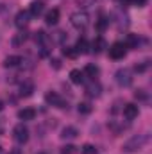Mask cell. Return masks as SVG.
<instances>
[{"label": "cell", "instance_id": "d6986e66", "mask_svg": "<svg viewBox=\"0 0 152 154\" xmlns=\"http://www.w3.org/2000/svg\"><path fill=\"white\" fill-rule=\"evenodd\" d=\"M70 81H72L74 84H82V82H84V74H82L81 70L74 68V70L70 72Z\"/></svg>", "mask_w": 152, "mask_h": 154}, {"label": "cell", "instance_id": "9c48e42d", "mask_svg": "<svg viewBox=\"0 0 152 154\" xmlns=\"http://www.w3.org/2000/svg\"><path fill=\"white\" fill-rule=\"evenodd\" d=\"M138 115H140V109H138L136 104H125L123 106V116L127 120H134Z\"/></svg>", "mask_w": 152, "mask_h": 154}, {"label": "cell", "instance_id": "277c9868", "mask_svg": "<svg viewBox=\"0 0 152 154\" xmlns=\"http://www.w3.org/2000/svg\"><path fill=\"white\" fill-rule=\"evenodd\" d=\"M114 79H116V82H118L120 86L127 88V86L132 84V72H131L129 68H120V70L114 74Z\"/></svg>", "mask_w": 152, "mask_h": 154}, {"label": "cell", "instance_id": "8992f818", "mask_svg": "<svg viewBox=\"0 0 152 154\" xmlns=\"http://www.w3.org/2000/svg\"><path fill=\"white\" fill-rule=\"evenodd\" d=\"M125 54H127V48H125V45L120 43V41H116V43H113V45L109 47V57H111V59H123Z\"/></svg>", "mask_w": 152, "mask_h": 154}, {"label": "cell", "instance_id": "7402d4cb", "mask_svg": "<svg viewBox=\"0 0 152 154\" xmlns=\"http://www.w3.org/2000/svg\"><path fill=\"white\" fill-rule=\"evenodd\" d=\"M77 109H79V113H81V115H90V113L93 111V106H91L90 102H81Z\"/></svg>", "mask_w": 152, "mask_h": 154}, {"label": "cell", "instance_id": "9a60e30c", "mask_svg": "<svg viewBox=\"0 0 152 154\" xmlns=\"http://www.w3.org/2000/svg\"><path fill=\"white\" fill-rule=\"evenodd\" d=\"M18 118L20 120H34L36 118V111L32 108H23L18 111Z\"/></svg>", "mask_w": 152, "mask_h": 154}, {"label": "cell", "instance_id": "cb8c5ba5", "mask_svg": "<svg viewBox=\"0 0 152 154\" xmlns=\"http://www.w3.org/2000/svg\"><path fill=\"white\" fill-rule=\"evenodd\" d=\"M109 25V18H106V16H100L99 18V22H97V31H106V27Z\"/></svg>", "mask_w": 152, "mask_h": 154}, {"label": "cell", "instance_id": "5b68a950", "mask_svg": "<svg viewBox=\"0 0 152 154\" xmlns=\"http://www.w3.org/2000/svg\"><path fill=\"white\" fill-rule=\"evenodd\" d=\"M13 138L18 142V143H25L29 140V129L25 124H16L14 129H13Z\"/></svg>", "mask_w": 152, "mask_h": 154}, {"label": "cell", "instance_id": "1f68e13d", "mask_svg": "<svg viewBox=\"0 0 152 154\" xmlns=\"http://www.w3.org/2000/svg\"><path fill=\"white\" fill-rule=\"evenodd\" d=\"M134 97H136V99H140V100H145V99H147V93H145L143 90H138V91L134 93Z\"/></svg>", "mask_w": 152, "mask_h": 154}, {"label": "cell", "instance_id": "30bf717a", "mask_svg": "<svg viewBox=\"0 0 152 154\" xmlns=\"http://www.w3.org/2000/svg\"><path fill=\"white\" fill-rule=\"evenodd\" d=\"M23 63V57L22 56H7L4 59V66L5 68H14V66H20Z\"/></svg>", "mask_w": 152, "mask_h": 154}, {"label": "cell", "instance_id": "8d00e7d4", "mask_svg": "<svg viewBox=\"0 0 152 154\" xmlns=\"http://www.w3.org/2000/svg\"><path fill=\"white\" fill-rule=\"evenodd\" d=\"M39 154H43V152H39Z\"/></svg>", "mask_w": 152, "mask_h": 154}, {"label": "cell", "instance_id": "5bb4252c", "mask_svg": "<svg viewBox=\"0 0 152 154\" xmlns=\"http://www.w3.org/2000/svg\"><path fill=\"white\" fill-rule=\"evenodd\" d=\"M45 22H47V25H56L59 22V9H50L45 14Z\"/></svg>", "mask_w": 152, "mask_h": 154}, {"label": "cell", "instance_id": "44dd1931", "mask_svg": "<svg viewBox=\"0 0 152 154\" xmlns=\"http://www.w3.org/2000/svg\"><path fill=\"white\" fill-rule=\"evenodd\" d=\"M32 38H34V41L38 43L39 47H41V45H47V43H48V36L45 34V31H36Z\"/></svg>", "mask_w": 152, "mask_h": 154}, {"label": "cell", "instance_id": "ffe728a7", "mask_svg": "<svg viewBox=\"0 0 152 154\" xmlns=\"http://www.w3.org/2000/svg\"><path fill=\"white\" fill-rule=\"evenodd\" d=\"M99 72H100V70H99V66L90 63V65H86V68H84V72H82V74H84V75H88L90 79H95V77L99 75Z\"/></svg>", "mask_w": 152, "mask_h": 154}, {"label": "cell", "instance_id": "83f0119b", "mask_svg": "<svg viewBox=\"0 0 152 154\" xmlns=\"http://www.w3.org/2000/svg\"><path fill=\"white\" fill-rule=\"evenodd\" d=\"M147 68H149V61H141L140 65H136V66H134V70H136L138 74H141V72H145Z\"/></svg>", "mask_w": 152, "mask_h": 154}, {"label": "cell", "instance_id": "2e32d148", "mask_svg": "<svg viewBox=\"0 0 152 154\" xmlns=\"http://www.w3.org/2000/svg\"><path fill=\"white\" fill-rule=\"evenodd\" d=\"M91 52H95V54H100L104 48H106V41H104V38L102 36H99V38L93 39V43H91Z\"/></svg>", "mask_w": 152, "mask_h": 154}, {"label": "cell", "instance_id": "4316f807", "mask_svg": "<svg viewBox=\"0 0 152 154\" xmlns=\"http://www.w3.org/2000/svg\"><path fill=\"white\" fill-rule=\"evenodd\" d=\"M122 2H125L129 5H136V7H143L147 4V0H122Z\"/></svg>", "mask_w": 152, "mask_h": 154}, {"label": "cell", "instance_id": "d590c367", "mask_svg": "<svg viewBox=\"0 0 152 154\" xmlns=\"http://www.w3.org/2000/svg\"><path fill=\"white\" fill-rule=\"evenodd\" d=\"M0 154H4V149H2V145H0Z\"/></svg>", "mask_w": 152, "mask_h": 154}, {"label": "cell", "instance_id": "e575fe53", "mask_svg": "<svg viewBox=\"0 0 152 154\" xmlns=\"http://www.w3.org/2000/svg\"><path fill=\"white\" fill-rule=\"evenodd\" d=\"M2 109H4V102L0 100V111H2Z\"/></svg>", "mask_w": 152, "mask_h": 154}, {"label": "cell", "instance_id": "6da1fadb", "mask_svg": "<svg viewBox=\"0 0 152 154\" xmlns=\"http://www.w3.org/2000/svg\"><path fill=\"white\" fill-rule=\"evenodd\" d=\"M70 22L75 29H86L88 23H90V14L86 11H75L72 16H70Z\"/></svg>", "mask_w": 152, "mask_h": 154}, {"label": "cell", "instance_id": "e0dca14e", "mask_svg": "<svg viewBox=\"0 0 152 154\" xmlns=\"http://www.w3.org/2000/svg\"><path fill=\"white\" fill-rule=\"evenodd\" d=\"M125 48H138L140 45V36L138 34H127V39H125Z\"/></svg>", "mask_w": 152, "mask_h": 154}, {"label": "cell", "instance_id": "ba28073f", "mask_svg": "<svg viewBox=\"0 0 152 154\" xmlns=\"http://www.w3.org/2000/svg\"><path fill=\"white\" fill-rule=\"evenodd\" d=\"M29 18H31L29 11H20V13L14 16V23H16V27H18V29H23V27L29 23Z\"/></svg>", "mask_w": 152, "mask_h": 154}, {"label": "cell", "instance_id": "4dcf8cb0", "mask_svg": "<svg viewBox=\"0 0 152 154\" xmlns=\"http://www.w3.org/2000/svg\"><path fill=\"white\" fill-rule=\"evenodd\" d=\"M50 66H52L54 70H59V68H61V61L54 57V59H50Z\"/></svg>", "mask_w": 152, "mask_h": 154}, {"label": "cell", "instance_id": "484cf974", "mask_svg": "<svg viewBox=\"0 0 152 154\" xmlns=\"http://www.w3.org/2000/svg\"><path fill=\"white\" fill-rule=\"evenodd\" d=\"M82 154H99V151H97L91 143H86V145L82 147Z\"/></svg>", "mask_w": 152, "mask_h": 154}, {"label": "cell", "instance_id": "f1b7e54d", "mask_svg": "<svg viewBox=\"0 0 152 154\" xmlns=\"http://www.w3.org/2000/svg\"><path fill=\"white\" fill-rule=\"evenodd\" d=\"M75 152H77V147H74V145H66V147L61 149V154H75Z\"/></svg>", "mask_w": 152, "mask_h": 154}, {"label": "cell", "instance_id": "d4e9b609", "mask_svg": "<svg viewBox=\"0 0 152 154\" xmlns=\"http://www.w3.org/2000/svg\"><path fill=\"white\" fill-rule=\"evenodd\" d=\"M63 54L66 56V57H77V52H75V48L74 47H63Z\"/></svg>", "mask_w": 152, "mask_h": 154}, {"label": "cell", "instance_id": "d6a6232c", "mask_svg": "<svg viewBox=\"0 0 152 154\" xmlns=\"http://www.w3.org/2000/svg\"><path fill=\"white\" fill-rule=\"evenodd\" d=\"M95 2L97 0H81L79 4H81V7H90V5H95Z\"/></svg>", "mask_w": 152, "mask_h": 154}, {"label": "cell", "instance_id": "4fadbf2b", "mask_svg": "<svg viewBox=\"0 0 152 154\" xmlns=\"http://www.w3.org/2000/svg\"><path fill=\"white\" fill-rule=\"evenodd\" d=\"M43 11H45V4L39 2V0H34V2L31 4V7H29V14H31V16H39Z\"/></svg>", "mask_w": 152, "mask_h": 154}, {"label": "cell", "instance_id": "ac0fdd59", "mask_svg": "<svg viewBox=\"0 0 152 154\" xmlns=\"http://www.w3.org/2000/svg\"><path fill=\"white\" fill-rule=\"evenodd\" d=\"M74 48H75L77 54H86V52H88V48H90L88 39H86V38H79V39H77V45L74 47Z\"/></svg>", "mask_w": 152, "mask_h": 154}, {"label": "cell", "instance_id": "52a82bcc", "mask_svg": "<svg viewBox=\"0 0 152 154\" xmlns=\"http://www.w3.org/2000/svg\"><path fill=\"white\" fill-rule=\"evenodd\" d=\"M100 93H102V86H100V82H97L95 79H91V82L86 86V95L97 99V97H100Z\"/></svg>", "mask_w": 152, "mask_h": 154}, {"label": "cell", "instance_id": "f546056e", "mask_svg": "<svg viewBox=\"0 0 152 154\" xmlns=\"http://www.w3.org/2000/svg\"><path fill=\"white\" fill-rule=\"evenodd\" d=\"M65 38H66V34H65L63 31H57V32H56V36H54V41L63 43V41H65Z\"/></svg>", "mask_w": 152, "mask_h": 154}, {"label": "cell", "instance_id": "8fae6325", "mask_svg": "<svg viewBox=\"0 0 152 154\" xmlns=\"http://www.w3.org/2000/svg\"><path fill=\"white\" fill-rule=\"evenodd\" d=\"M34 93V82L32 81H23L20 84V95L22 97H31Z\"/></svg>", "mask_w": 152, "mask_h": 154}, {"label": "cell", "instance_id": "836d02e7", "mask_svg": "<svg viewBox=\"0 0 152 154\" xmlns=\"http://www.w3.org/2000/svg\"><path fill=\"white\" fill-rule=\"evenodd\" d=\"M9 154H22V149H18V147H14V149H11Z\"/></svg>", "mask_w": 152, "mask_h": 154}, {"label": "cell", "instance_id": "7c38bea8", "mask_svg": "<svg viewBox=\"0 0 152 154\" xmlns=\"http://www.w3.org/2000/svg\"><path fill=\"white\" fill-rule=\"evenodd\" d=\"M79 136V131H77L74 125H66L63 131H61V138L63 140H75Z\"/></svg>", "mask_w": 152, "mask_h": 154}, {"label": "cell", "instance_id": "3957f363", "mask_svg": "<svg viewBox=\"0 0 152 154\" xmlns=\"http://www.w3.org/2000/svg\"><path fill=\"white\" fill-rule=\"evenodd\" d=\"M145 140H147L145 136H132L129 142H125V143H123V147H122V149H123L125 152H136V151H140V149L143 147Z\"/></svg>", "mask_w": 152, "mask_h": 154}, {"label": "cell", "instance_id": "7a4b0ae2", "mask_svg": "<svg viewBox=\"0 0 152 154\" xmlns=\"http://www.w3.org/2000/svg\"><path fill=\"white\" fill-rule=\"evenodd\" d=\"M45 100L50 104V106H56V108H59V109H65V108H68V102L59 95V93H56V91H47V95H45Z\"/></svg>", "mask_w": 152, "mask_h": 154}, {"label": "cell", "instance_id": "603a6c76", "mask_svg": "<svg viewBox=\"0 0 152 154\" xmlns=\"http://www.w3.org/2000/svg\"><path fill=\"white\" fill-rule=\"evenodd\" d=\"M27 38H29V36H27V32H25V31H22V32H18V34L13 38V45H14V47H18V45H22Z\"/></svg>", "mask_w": 152, "mask_h": 154}]
</instances>
